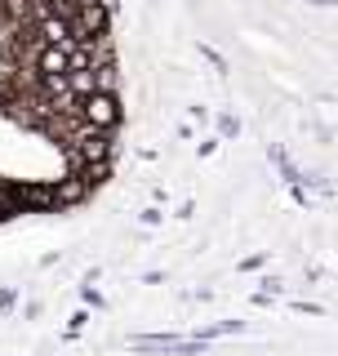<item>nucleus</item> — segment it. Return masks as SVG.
<instances>
[{
  "instance_id": "f257e3e1",
  "label": "nucleus",
  "mask_w": 338,
  "mask_h": 356,
  "mask_svg": "<svg viewBox=\"0 0 338 356\" xmlns=\"http://www.w3.org/2000/svg\"><path fill=\"white\" fill-rule=\"evenodd\" d=\"M85 120H89L94 129H116V120H120L116 94H89V98H85Z\"/></svg>"
}]
</instances>
